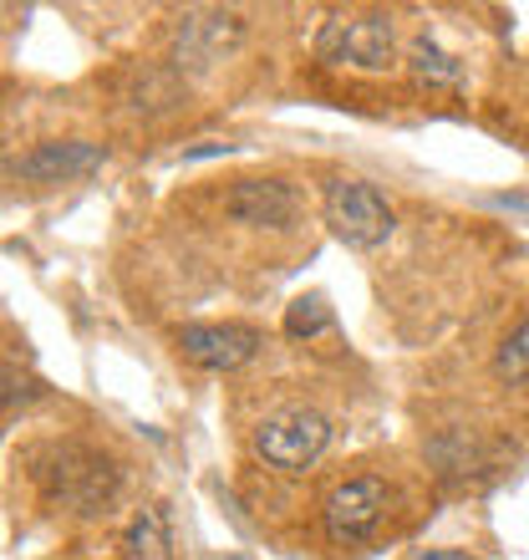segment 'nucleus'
Instances as JSON below:
<instances>
[{
  "label": "nucleus",
  "instance_id": "f257e3e1",
  "mask_svg": "<svg viewBox=\"0 0 529 560\" xmlns=\"http://www.w3.org/2000/svg\"><path fill=\"white\" fill-rule=\"evenodd\" d=\"M36 479H42V489L57 504L82 510V515L107 510L122 485L118 469H113V458H103L97 448H87V443H51V448H42V454H36Z\"/></svg>",
  "mask_w": 529,
  "mask_h": 560
},
{
  "label": "nucleus",
  "instance_id": "f03ea898",
  "mask_svg": "<svg viewBox=\"0 0 529 560\" xmlns=\"http://www.w3.org/2000/svg\"><path fill=\"white\" fill-rule=\"evenodd\" d=\"M316 61L321 67H341V72L383 77L397 67V31L387 15L362 11V15H326L316 26Z\"/></svg>",
  "mask_w": 529,
  "mask_h": 560
},
{
  "label": "nucleus",
  "instance_id": "7ed1b4c3",
  "mask_svg": "<svg viewBox=\"0 0 529 560\" xmlns=\"http://www.w3.org/2000/svg\"><path fill=\"white\" fill-rule=\"evenodd\" d=\"M321 220H326V230H331L341 245H352V250H377L397 230L392 205H387L383 194H377V184H367V178H326Z\"/></svg>",
  "mask_w": 529,
  "mask_h": 560
},
{
  "label": "nucleus",
  "instance_id": "20e7f679",
  "mask_svg": "<svg viewBox=\"0 0 529 560\" xmlns=\"http://www.w3.org/2000/svg\"><path fill=\"white\" fill-rule=\"evenodd\" d=\"M331 443V423L316 408H280L255 423V454L280 474H306Z\"/></svg>",
  "mask_w": 529,
  "mask_h": 560
},
{
  "label": "nucleus",
  "instance_id": "39448f33",
  "mask_svg": "<svg viewBox=\"0 0 529 560\" xmlns=\"http://www.w3.org/2000/svg\"><path fill=\"white\" fill-rule=\"evenodd\" d=\"M387 515V485L377 474H356L346 485H337L326 494L321 504V520H326V535L337 540V546H356V540H367Z\"/></svg>",
  "mask_w": 529,
  "mask_h": 560
},
{
  "label": "nucleus",
  "instance_id": "423d86ee",
  "mask_svg": "<svg viewBox=\"0 0 529 560\" xmlns=\"http://www.w3.org/2000/svg\"><path fill=\"white\" fill-rule=\"evenodd\" d=\"M178 352H184V362L204 372H235L260 352V331L239 322H189L178 331Z\"/></svg>",
  "mask_w": 529,
  "mask_h": 560
},
{
  "label": "nucleus",
  "instance_id": "0eeeda50",
  "mask_svg": "<svg viewBox=\"0 0 529 560\" xmlns=\"http://www.w3.org/2000/svg\"><path fill=\"white\" fill-rule=\"evenodd\" d=\"M245 36V26H239V15L235 11H189V15H178V26H174V67L184 72H204V67H214V61L230 51V46Z\"/></svg>",
  "mask_w": 529,
  "mask_h": 560
},
{
  "label": "nucleus",
  "instance_id": "6e6552de",
  "mask_svg": "<svg viewBox=\"0 0 529 560\" xmlns=\"http://www.w3.org/2000/svg\"><path fill=\"white\" fill-rule=\"evenodd\" d=\"M224 214L250 230H291L295 224V189L285 178H239L224 194Z\"/></svg>",
  "mask_w": 529,
  "mask_h": 560
},
{
  "label": "nucleus",
  "instance_id": "1a4fd4ad",
  "mask_svg": "<svg viewBox=\"0 0 529 560\" xmlns=\"http://www.w3.org/2000/svg\"><path fill=\"white\" fill-rule=\"evenodd\" d=\"M107 163L103 143H82V138H61V143H36L26 159L15 163V174L31 184H77L92 178Z\"/></svg>",
  "mask_w": 529,
  "mask_h": 560
},
{
  "label": "nucleus",
  "instance_id": "9d476101",
  "mask_svg": "<svg viewBox=\"0 0 529 560\" xmlns=\"http://www.w3.org/2000/svg\"><path fill=\"white\" fill-rule=\"evenodd\" d=\"M122 556L128 560H174V530H168V510L148 504L132 515V525L122 530Z\"/></svg>",
  "mask_w": 529,
  "mask_h": 560
},
{
  "label": "nucleus",
  "instance_id": "9b49d317",
  "mask_svg": "<svg viewBox=\"0 0 529 560\" xmlns=\"http://www.w3.org/2000/svg\"><path fill=\"white\" fill-rule=\"evenodd\" d=\"M408 72L418 77V82H427V88H458V82H463V61L423 36V42H412V51H408Z\"/></svg>",
  "mask_w": 529,
  "mask_h": 560
},
{
  "label": "nucleus",
  "instance_id": "f8f14e48",
  "mask_svg": "<svg viewBox=\"0 0 529 560\" xmlns=\"http://www.w3.org/2000/svg\"><path fill=\"white\" fill-rule=\"evenodd\" d=\"M494 377L509 387L529 383V322H519L515 331L499 341V352H494Z\"/></svg>",
  "mask_w": 529,
  "mask_h": 560
},
{
  "label": "nucleus",
  "instance_id": "ddd939ff",
  "mask_svg": "<svg viewBox=\"0 0 529 560\" xmlns=\"http://www.w3.org/2000/svg\"><path fill=\"white\" fill-rule=\"evenodd\" d=\"M326 326H331V306H326V295H295L291 306H285V331L291 337H321Z\"/></svg>",
  "mask_w": 529,
  "mask_h": 560
}]
</instances>
